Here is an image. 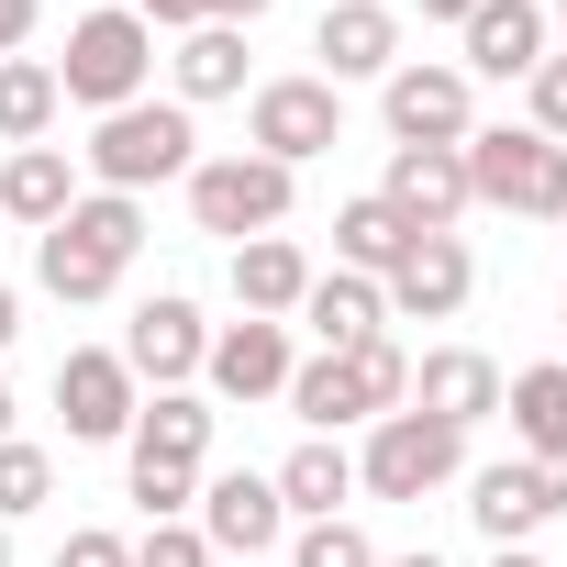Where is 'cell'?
Here are the masks:
<instances>
[{
  "instance_id": "obj_1",
  "label": "cell",
  "mask_w": 567,
  "mask_h": 567,
  "mask_svg": "<svg viewBox=\"0 0 567 567\" xmlns=\"http://www.w3.org/2000/svg\"><path fill=\"white\" fill-rule=\"evenodd\" d=\"M134 245H145V200L90 189V200H68V223H45L34 278H45L56 301H112V290H123V267H134Z\"/></svg>"
},
{
  "instance_id": "obj_2",
  "label": "cell",
  "mask_w": 567,
  "mask_h": 567,
  "mask_svg": "<svg viewBox=\"0 0 567 567\" xmlns=\"http://www.w3.org/2000/svg\"><path fill=\"white\" fill-rule=\"evenodd\" d=\"M101 189H156V178H189L200 167V123L178 112V101H123V112H101V134H90V156H79Z\"/></svg>"
},
{
  "instance_id": "obj_3",
  "label": "cell",
  "mask_w": 567,
  "mask_h": 567,
  "mask_svg": "<svg viewBox=\"0 0 567 567\" xmlns=\"http://www.w3.org/2000/svg\"><path fill=\"white\" fill-rule=\"evenodd\" d=\"M456 156H467V200L523 212V223H567V145H545L534 123H489Z\"/></svg>"
},
{
  "instance_id": "obj_4",
  "label": "cell",
  "mask_w": 567,
  "mask_h": 567,
  "mask_svg": "<svg viewBox=\"0 0 567 567\" xmlns=\"http://www.w3.org/2000/svg\"><path fill=\"white\" fill-rule=\"evenodd\" d=\"M290 200H301V167H278V156H200L189 167V223L200 234H223V245H256V234H278L290 223Z\"/></svg>"
},
{
  "instance_id": "obj_5",
  "label": "cell",
  "mask_w": 567,
  "mask_h": 567,
  "mask_svg": "<svg viewBox=\"0 0 567 567\" xmlns=\"http://www.w3.org/2000/svg\"><path fill=\"white\" fill-rule=\"evenodd\" d=\"M145 79H156V34L123 12H90V23H68V56H56V90L79 101V112H123V101H145Z\"/></svg>"
},
{
  "instance_id": "obj_6",
  "label": "cell",
  "mask_w": 567,
  "mask_h": 567,
  "mask_svg": "<svg viewBox=\"0 0 567 567\" xmlns=\"http://www.w3.org/2000/svg\"><path fill=\"white\" fill-rule=\"evenodd\" d=\"M456 467H467V434L401 401V412H379V423H368V456H357V489H368V501H423V489H445Z\"/></svg>"
},
{
  "instance_id": "obj_7",
  "label": "cell",
  "mask_w": 567,
  "mask_h": 567,
  "mask_svg": "<svg viewBox=\"0 0 567 567\" xmlns=\"http://www.w3.org/2000/svg\"><path fill=\"white\" fill-rule=\"evenodd\" d=\"M379 112H390V145H467L478 134L467 68H445V56H401L379 79Z\"/></svg>"
},
{
  "instance_id": "obj_8",
  "label": "cell",
  "mask_w": 567,
  "mask_h": 567,
  "mask_svg": "<svg viewBox=\"0 0 567 567\" xmlns=\"http://www.w3.org/2000/svg\"><path fill=\"white\" fill-rule=\"evenodd\" d=\"M245 145L278 156V167H312V156L346 145V101H334L323 79H267V90L245 101Z\"/></svg>"
},
{
  "instance_id": "obj_9",
  "label": "cell",
  "mask_w": 567,
  "mask_h": 567,
  "mask_svg": "<svg viewBox=\"0 0 567 567\" xmlns=\"http://www.w3.org/2000/svg\"><path fill=\"white\" fill-rule=\"evenodd\" d=\"M56 412H68V445H123L134 412H145V390H134V368L112 346H68L56 357Z\"/></svg>"
},
{
  "instance_id": "obj_10",
  "label": "cell",
  "mask_w": 567,
  "mask_h": 567,
  "mask_svg": "<svg viewBox=\"0 0 567 567\" xmlns=\"http://www.w3.org/2000/svg\"><path fill=\"white\" fill-rule=\"evenodd\" d=\"M112 357L134 368V390H145V379H156V390H189V379H200V357H212V323H200L178 290H156V301L123 323V346H112Z\"/></svg>"
},
{
  "instance_id": "obj_11",
  "label": "cell",
  "mask_w": 567,
  "mask_h": 567,
  "mask_svg": "<svg viewBox=\"0 0 567 567\" xmlns=\"http://www.w3.org/2000/svg\"><path fill=\"white\" fill-rule=\"evenodd\" d=\"M467 290H478V267H467V245H456V234H412V256L379 278L390 323H456V312H467Z\"/></svg>"
},
{
  "instance_id": "obj_12",
  "label": "cell",
  "mask_w": 567,
  "mask_h": 567,
  "mask_svg": "<svg viewBox=\"0 0 567 567\" xmlns=\"http://www.w3.org/2000/svg\"><path fill=\"white\" fill-rule=\"evenodd\" d=\"M200 545L212 556H267L278 534H290V512H278V478H256V467H223V478H200Z\"/></svg>"
},
{
  "instance_id": "obj_13",
  "label": "cell",
  "mask_w": 567,
  "mask_h": 567,
  "mask_svg": "<svg viewBox=\"0 0 567 567\" xmlns=\"http://www.w3.org/2000/svg\"><path fill=\"white\" fill-rule=\"evenodd\" d=\"M312 56H323V90H346V79H390V68H401V12H390V0H323Z\"/></svg>"
},
{
  "instance_id": "obj_14",
  "label": "cell",
  "mask_w": 567,
  "mask_h": 567,
  "mask_svg": "<svg viewBox=\"0 0 567 567\" xmlns=\"http://www.w3.org/2000/svg\"><path fill=\"white\" fill-rule=\"evenodd\" d=\"M379 200H390L412 234H456V212H467V156H456V145H390Z\"/></svg>"
},
{
  "instance_id": "obj_15",
  "label": "cell",
  "mask_w": 567,
  "mask_h": 567,
  "mask_svg": "<svg viewBox=\"0 0 567 567\" xmlns=\"http://www.w3.org/2000/svg\"><path fill=\"white\" fill-rule=\"evenodd\" d=\"M290 368H301V357H290V323H256V312L223 323L212 357H200V379H212L223 401H278V390H290Z\"/></svg>"
},
{
  "instance_id": "obj_16",
  "label": "cell",
  "mask_w": 567,
  "mask_h": 567,
  "mask_svg": "<svg viewBox=\"0 0 567 567\" xmlns=\"http://www.w3.org/2000/svg\"><path fill=\"white\" fill-rule=\"evenodd\" d=\"M456 34H467V79H534L556 23H545V0H478Z\"/></svg>"
},
{
  "instance_id": "obj_17",
  "label": "cell",
  "mask_w": 567,
  "mask_h": 567,
  "mask_svg": "<svg viewBox=\"0 0 567 567\" xmlns=\"http://www.w3.org/2000/svg\"><path fill=\"white\" fill-rule=\"evenodd\" d=\"M412 412H434V423H456V434H467V423H489V412H501V368H489L478 346H434V357L412 368Z\"/></svg>"
},
{
  "instance_id": "obj_18",
  "label": "cell",
  "mask_w": 567,
  "mask_h": 567,
  "mask_svg": "<svg viewBox=\"0 0 567 567\" xmlns=\"http://www.w3.org/2000/svg\"><path fill=\"white\" fill-rule=\"evenodd\" d=\"M134 467H156V478H200V456H212V401H189V390H156L145 412H134Z\"/></svg>"
},
{
  "instance_id": "obj_19",
  "label": "cell",
  "mask_w": 567,
  "mask_h": 567,
  "mask_svg": "<svg viewBox=\"0 0 567 567\" xmlns=\"http://www.w3.org/2000/svg\"><path fill=\"white\" fill-rule=\"evenodd\" d=\"M301 290H312V256H301L290 234L234 245V301H245L256 323H290V312H301Z\"/></svg>"
},
{
  "instance_id": "obj_20",
  "label": "cell",
  "mask_w": 567,
  "mask_h": 567,
  "mask_svg": "<svg viewBox=\"0 0 567 567\" xmlns=\"http://www.w3.org/2000/svg\"><path fill=\"white\" fill-rule=\"evenodd\" d=\"M357 501V456L334 434H301L290 456H278V512H301V523H334Z\"/></svg>"
},
{
  "instance_id": "obj_21",
  "label": "cell",
  "mask_w": 567,
  "mask_h": 567,
  "mask_svg": "<svg viewBox=\"0 0 567 567\" xmlns=\"http://www.w3.org/2000/svg\"><path fill=\"white\" fill-rule=\"evenodd\" d=\"M290 323H312V334H323V357H346V346H368V334L390 323V301H379V278L334 267V278H312V290H301V312H290Z\"/></svg>"
},
{
  "instance_id": "obj_22",
  "label": "cell",
  "mask_w": 567,
  "mask_h": 567,
  "mask_svg": "<svg viewBox=\"0 0 567 567\" xmlns=\"http://www.w3.org/2000/svg\"><path fill=\"white\" fill-rule=\"evenodd\" d=\"M68 200H79V167H68V145H12V167H0V223H68Z\"/></svg>"
},
{
  "instance_id": "obj_23",
  "label": "cell",
  "mask_w": 567,
  "mask_h": 567,
  "mask_svg": "<svg viewBox=\"0 0 567 567\" xmlns=\"http://www.w3.org/2000/svg\"><path fill=\"white\" fill-rule=\"evenodd\" d=\"M467 523H478L489 545H523L534 523H556V512H545V489H534V456H512V467H478V478H467Z\"/></svg>"
},
{
  "instance_id": "obj_24",
  "label": "cell",
  "mask_w": 567,
  "mask_h": 567,
  "mask_svg": "<svg viewBox=\"0 0 567 567\" xmlns=\"http://www.w3.org/2000/svg\"><path fill=\"white\" fill-rule=\"evenodd\" d=\"M167 68H178V112H200V101H234V90H245V34H234V23H189Z\"/></svg>"
},
{
  "instance_id": "obj_25",
  "label": "cell",
  "mask_w": 567,
  "mask_h": 567,
  "mask_svg": "<svg viewBox=\"0 0 567 567\" xmlns=\"http://www.w3.org/2000/svg\"><path fill=\"white\" fill-rule=\"evenodd\" d=\"M401 256H412V223H401V212H390L379 189L334 212V267H357V278H390Z\"/></svg>"
},
{
  "instance_id": "obj_26",
  "label": "cell",
  "mask_w": 567,
  "mask_h": 567,
  "mask_svg": "<svg viewBox=\"0 0 567 567\" xmlns=\"http://www.w3.org/2000/svg\"><path fill=\"white\" fill-rule=\"evenodd\" d=\"M501 412H512V434H523L534 467L567 456V368H523V379H501Z\"/></svg>"
},
{
  "instance_id": "obj_27",
  "label": "cell",
  "mask_w": 567,
  "mask_h": 567,
  "mask_svg": "<svg viewBox=\"0 0 567 567\" xmlns=\"http://www.w3.org/2000/svg\"><path fill=\"white\" fill-rule=\"evenodd\" d=\"M68 112L45 56H0V145H45V123Z\"/></svg>"
},
{
  "instance_id": "obj_28",
  "label": "cell",
  "mask_w": 567,
  "mask_h": 567,
  "mask_svg": "<svg viewBox=\"0 0 567 567\" xmlns=\"http://www.w3.org/2000/svg\"><path fill=\"white\" fill-rule=\"evenodd\" d=\"M278 401H290L312 434H346V423H368V412H357V390H346V357H312V368H290V390H278Z\"/></svg>"
},
{
  "instance_id": "obj_29",
  "label": "cell",
  "mask_w": 567,
  "mask_h": 567,
  "mask_svg": "<svg viewBox=\"0 0 567 567\" xmlns=\"http://www.w3.org/2000/svg\"><path fill=\"white\" fill-rule=\"evenodd\" d=\"M346 390H357V412L379 423V412H401V401H412V357H401L390 334H368V346H346Z\"/></svg>"
},
{
  "instance_id": "obj_30",
  "label": "cell",
  "mask_w": 567,
  "mask_h": 567,
  "mask_svg": "<svg viewBox=\"0 0 567 567\" xmlns=\"http://www.w3.org/2000/svg\"><path fill=\"white\" fill-rule=\"evenodd\" d=\"M45 501H56V456L23 445V434H0V523H23V512H45Z\"/></svg>"
},
{
  "instance_id": "obj_31",
  "label": "cell",
  "mask_w": 567,
  "mask_h": 567,
  "mask_svg": "<svg viewBox=\"0 0 567 567\" xmlns=\"http://www.w3.org/2000/svg\"><path fill=\"white\" fill-rule=\"evenodd\" d=\"M290 567H379V545L334 512V523H301V545H290Z\"/></svg>"
},
{
  "instance_id": "obj_32",
  "label": "cell",
  "mask_w": 567,
  "mask_h": 567,
  "mask_svg": "<svg viewBox=\"0 0 567 567\" xmlns=\"http://www.w3.org/2000/svg\"><path fill=\"white\" fill-rule=\"evenodd\" d=\"M134 567H212V545H200V523H145Z\"/></svg>"
},
{
  "instance_id": "obj_33",
  "label": "cell",
  "mask_w": 567,
  "mask_h": 567,
  "mask_svg": "<svg viewBox=\"0 0 567 567\" xmlns=\"http://www.w3.org/2000/svg\"><path fill=\"white\" fill-rule=\"evenodd\" d=\"M523 101H534V134H545V145H567V56H545V68L523 79Z\"/></svg>"
},
{
  "instance_id": "obj_34",
  "label": "cell",
  "mask_w": 567,
  "mask_h": 567,
  "mask_svg": "<svg viewBox=\"0 0 567 567\" xmlns=\"http://www.w3.org/2000/svg\"><path fill=\"white\" fill-rule=\"evenodd\" d=\"M56 567H134V545H123V534H101V523H79V534L56 545Z\"/></svg>"
},
{
  "instance_id": "obj_35",
  "label": "cell",
  "mask_w": 567,
  "mask_h": 567,
  "mask_svg": "<svg viewBox=\"0 0 567 567\" xmlns=\"http://www.w3.org/2000/svg\"><path fill=\"white\" fill-rule=\"evenodd\" d=\"M123 12H134L145 34H156V23H167V34H189V23H200V0H123Z\"/></svg>"
},
{
  "instance_id": "obj_36",
  "label": "cell",
  "mask_w": 567,
  "mask_h": 567,
  "mask_svg": "<svg viewBox=\"0 0 567 567\" xmlns=\"http://www.w3.org/2000/svg\"><path fill=\"white\" fill-rule=\"evenodd\" d=\"M34 45V0H0V56H23Z\"/></svg>"
},
{
  "instance_id": "obj_37",
  "label": "cell",
  "mask_w": 567,
  "mask_h": 567,
  "mask_svg": "<svg viewBox=\"0 0 567 567\" xmlns=\"http://www.w3.org/2000/svg\"><path fill=\"white\" fill-rule=\"evenodd\" d=\"M267 12H278V0H200V23H234V34H245V23H267Z\"/></svg>"
},
{
  "instance_id": "obj_38",
  "label": "cell",
  "mask_w": 567,
  "mask_h": 567,
  "mask_svg": "<svg viewBox=\"0 0 567 567\" xmlns=\"http://www.w3.org/2000/svg\"><path fill=\"white\" fill-rule=\"evenodd\" d=\"M534 489H545V512H567V456H545V467H534Z\"/></svg>"
},
{
  "instance_id": "obj_39",
  "label": "cell",
  "mask_w": 567,
  "mask_h": 567,
  "mask_svg": "<svg viewBox=\"0 0 567 567\" xmlns=\"http://www.w3.org/2000/svg\"><path fill=\"white\" fill-rule=\"evenodd\" d=\"M478 12V0H423V23H467Z\"/></svg>"
},
{
  "instance_id": "obj_40",
  "label": "cell",
  "mask_w": 567,
  "mask_h": 567,
  "mask_svg": "<svg viewBox=\"0 0 567 567\" xmlns=\"http://www.w3.org/2000/svg\"><path fill=\"white\" fill-rule=\"evenodd\" d=\"M12 334H23V301H12V290H0V346H12Z\"/></svg>"
},
{
  "instance_id": "obj_41",
  "label": "cell",
  "mask_w": 567,
  "mask_h": 567,
  "mask_svg": "<svg viewBox=\"0 0 567 567\" xmlns=\"http://www.w3.org/2000/svg\"><path fill=\"white\" fill-rule=\"evenodd\" d=\"M489 567H545V556H534V545H501V556H489Z\"/></svg>"
},
{
  "instance_id": "obj_42",
  "label": "cell",
  "mask_w": 567,
  "mask_h": 567,
  "mask_svg": "<svg viewBox=\"0 0 567 567\" xmlns=\"http://www.w3.org/2000/svg\"><path fill=\"white\" fill-rule=\"evenodd\" d=\"M379 567H445V556H434V545H423V556H379Z\"/></svg>"
},
{
  "instance_id": "obj_43",
  "label": "cell",
  "mask_w": 567,
  "mask_h": 567,
  "mask_svg": "<svg viewBox=\"0 0 567 567\" xmlns=\"http://www.w3.org/2000/svg\"><path fill=\"white\" fill-rule=\"evenodd\" d=\"M0 434H12V379H0Z\"/></svg>"
},
{
  "instance_id": "obj_44",
  "label": "cell",
  "mask_w": 567,
  "mask_h": 567,
  "mask_svg": "<svg viewBox=\"0 0 567 567\" xmlns=\"http://www.w3.org/2000/svg\"><path fill=\"white\" fill-rule=\"evenodd\" d=\"M0 567H12V523H0Z\"/></svg>"
},
{
  "instance_id": "obj_45",
  "label": "cell",
  "mask_w": 567,
  "mask_h": 567,
  "mask_svg": "<svg viewBox=\"0 0 567 567\" xmlns=\"http://www.w3.org/2000/svg\"><path fill=\"white\" fill-rule=\"evenodd\" d=\"M545 23H567V0H556V12H545Z\"/></svg>"
},
{
  "instance_id": "obj_46",
  "label": "cell",
  "mask_w": 567,
  "mask_h": 567,
  "mask_svg": "<svg viewBox=\"0 0 567 567\" xmlns=\"http://www.w3.org/2000/svg\"><path fill=\"white\" fill-rule=\"evenodd\" d=\"M556 323H567V312H556Z\"/></svg>"
}]
</instances>
